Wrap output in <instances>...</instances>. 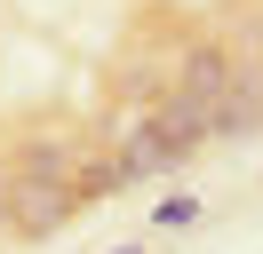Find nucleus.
Returning <instances> with one entry per match:
<instances>
[{
	"instance_id": "1",
	"label": "nucleus",
	"mask_w": 263,
	"mask_h": 254,
	"mask_svg": "<svg viewBox=\"0 0 263 254\" xmlns=\"http://www.w3.org/2000/svg\"><path fill=\"white\" fill-rule=\"evenodd\" d=\"M199 222V199L183 190V199H160V215H152V230H192Z\"/></svg>"
},
{
	"instance_id": "2",
	"label": "nucleus",
	"mask_w": 263,
	"mask_h": 254,
	"mask_svg": "<svg viewBox=\"0 0 263 254\" xmlns=\"http://www.w3.org/2000/svg\"><path fill=\"white\" fill-rule=\"evenodd\" d=\"M112 254H144V246H112Z\"/></svg>"
}]
</instances>
